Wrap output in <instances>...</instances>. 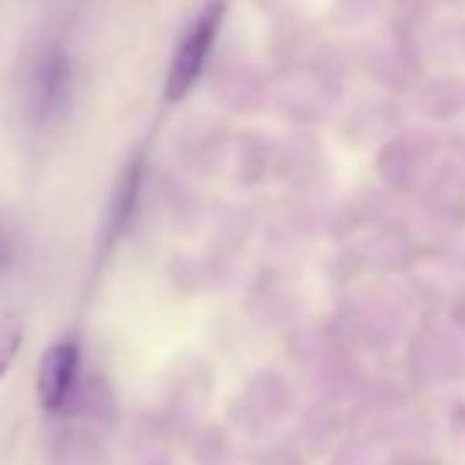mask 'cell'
<instances>
[{
	"label": "cell",
	"instance_id": "cell-6",
	"mask_svg": "<svg viewBox=\"0 0 465 465\" xmlns=\"http://www.w3.org/2000/svg\"><path fill=\"white\" fill-rule=\"evenodd\" d=\"M9 263V239H6V230L0 227V269H6Z\"/></svg>",
	"mask_w": 465,
	"mask_h": 465
},
{
	"label": "cell",
	"instance_id": "cell-5",
	"mask_svg": "<svg viewBox=\"0 0 465 465\" xmlns=\"http://www.w3.org/2000/svg\"><path fill=\"white\" fill-rule=\"evenodd\" d=\"M25 340V323L17 310H9L0 315V381H4L23 348Z\"/></svg>",
	"mask_w": 465,
	"mask_h": 465
},
{
	"label": "cell",
	"instance_id": "cell-3",
	"mask_svg": "<svg viewBox=\"0 0 465 465\" xmlns=\"http://www.w3.org/2000/svg\"><path fill=\"white\" fill-rule=\"evenodd\" d=\"M69 85H72V64L66 58V53L61 47H53L45 61H42V72L36 80V104L42 113H53L55 107H61L69 96Z\"/></svg>",
	"mask_w": 465,
	"mask_h": 465
},
{
	"label": "cell",
	"instance_id": "cell-4",
	"mask_svg": "<svg viewBox=\"0 0 465 465\" xmlns=\"http://www.w3.org/2000/svg\"><path fill=\"white\" fill-rule=\"evenodd\" d=\"M140 181H143V159H132L129 167L124 170L118 189L113 194V205H110V219H107V239L115 242L121 227L129 222L134 205H137V194H140Z\"/></svg>",
	"mask_w": 465,
	"mask_h": 465
},
{
	"label": "cell",
	"instance_id": "cell-1",
	"mask_svg": "<svg viewBox=\"0 0 465 465\" xmlns=\"http://www.w3.org/2000/svg\"><path fill=\"white\" fill-rule=\"evenodd\" d=\"M222 12L224 9H222L219 0H211V4L203 9V15L197 17L189 36L183 39V45L178 47V53L170 64V72H167V83H164V99L167 102H181L192 91V85L197 83V77L205 66V58L211 53L213 36L219 31Z\"/></svg>",
	"mask_w": 465,
	"mask_h": 465
},
{
	"label": "cell",
	"instance_id": "cell-2",
	"mask_svg": "<svg viewBox=\"0 0 465 465\" xmlns=\"http://www.w3.org/2000/svg\"><path fill=\"white\" fill-rule=\"evenodd\" d=\"M77 364H80V348L74 340H61L45 351L36 372V394H39V405L47 413L64 411V405L69 402L77 378Z\"/></svg>",
	"mask_w": 465,
	"mask_h": 465
}]
</instances>
